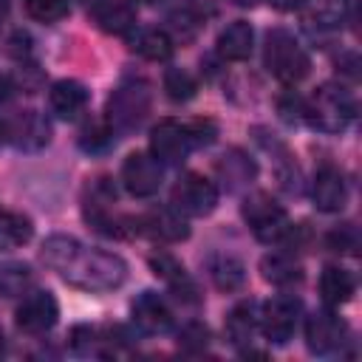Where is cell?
Instances as JSON below:
<instances>
[{"mask_svg":"<svg viewBox=\"0 0 362 362\" xmlns=\"http://www.w3.org/2000/svg\"><path fill=\"white\" fill-rule=\"evenodd\" d=\"M40 257L48 269L59 272L65 283L82 291H113L127 277V263L119 255L85 246L71 235L45 238Z\"/></svg>","mask_w":362,"mask_h":362,"instance_id":"6da1fadb","label":"cell"},{"mask_svg":"<svg viewBox=\"0 0 362 362\" xmlns=\"http://www.w3.org/2000/svg\"><path fill=\"white\" fill-rule=\"evenodd\" d=\"M356 116V99L342 85H322L303 102V119L320 133H342Z\"/></svg>","mask_w":362,"mask_h":362,"instance_id":"7a4b0ae2","label":"cell"},{"mask_svg":"<svg viewBox=\"0 0 362 362\" xmlns=\"http://www.w3.org/2000/svg\"><path fill=\"white\" fill-rule=\"evenodd\" d=\"M263 62L269 68V74L286 85H294L300 82L308 68H311V59L305 54V48L300 45V40L286 31V28H274L266 34V45H263Z\"/></svg>","mask_w":362,"mask_h":362,"instance_id":"3957f363","label":"cell"},{"mask_svg":"<svg viewBox=\"0 0 362 362\" xmlns=\"http://www.w3.org/2000/svg\"><path fill=\"white\" fill-rule=\"evenodd\" d=\"M240 215L249 223V229L255 232V238L263 240V243H286V238L294 229V223L288 221L286 209L269 192L246 195V201L240 206Z\"/></svg>","mask_w":362,"mask_h":362,"instance_id":"277c9868","label":"cell"},{"mask_svg":"<svg viewBox=\"0 0 362 362\" xmlns=\"http://www.w3.org/2000/svg\"><path fill=\"white\" fill-rule=\"evenodd\" d=\"M150 113V90L144 82H124L107 99V124L113 133L136 130Z\"/></svg>","mask_w":362,"mask_h":362,"instance_id":"5b68a950","label":"cell"},{"mask_svg":"<svg viewBox=\"0 0 362 362\" xmlns=\"http://www.w3.org/2000/svg\"><path fill=\"white\" fill-rule=\"evenodd\" d=\"M218 204V187L215 181L204 178L201 173H184L173 184V206L181 215H209Z\"/></svg>","mask_w":362,"mask_h":362,"instance_id":"8992f818","label":"cell"},{"mask_svg":"<svg viewBox=\"0 0 362 362\" xmlns=\"http://www.w3.org/2000/svg\"><path fill=\"white\" fill-rule=\"evenodd\" d=\"M300 311H303V305H300V300L294 294H277L263 305L257 328L263 331V337L269 342L286 345L294 337V328L300 322Z\"/></svg>","mask_w":362,"mask_h":362,"instance_id":"52a82bcc","label":"cell"},{"mask_svg":"<svg viewBox=\"0 0 362 362\" xmlns=\"http://www.w3.org/2000/svg\"><path fill=\"white\" fill-rule=\"evenodd\" d=\"M348 342V325L339 314L334 311H314L305 320V345L311 354L317 356H328L342 351V345Z\"/></svg>","mask_w":362,"mask_h":362,"instance_id":"ba28073f","label":"cell"},{"mask_svg":"<svg viewBox=\"0 0 362 362\" xmlns=\"http://www.w3.org/2000/svg\"><path fill=\"white\" fill-rule=\"evenodd\" d=\"M192 136L187 124H178L175 119H161L150 130V153L164 164H181L192 150Z\"/></svg>","mask_w":362,"mask_h":362,"instance_id":"9c48e42d","label":"cell"},{"mask_svg":"<svg viewBox=\"0 0 362 362\" xmlns=\"http://www.w3.org/2000/svg\"><path fill=\"white\" fill-rule=\"evenodd\" d=\"M17 317V328L23 334H45L54 328L57 317H59V305H57V297L51 291H28L23 297V303L17 305L14 311Z\"/></svg>","mask_w":362,"mask_h":362,"instance_id":"30bf717a","label":"cell"},{"mask_svg":"<svg viewBox=\"0 0 362 362\" xmlns=\"http://www.w3.org/2000/svg\"><path fill=\"white\" fill-rule=\"evenodd\" d=\"M122 181L130 195L150 198L161 187V161L153 153H130L122 167Z\"/></svg>","mask_w":362,"mask_h":362,"instance_id":"8fae6325","label":"cell"},{"mask_svg":"<svg viewBox=\"0 0 362 362\" xmlns=\"http://www.w3.org/2000/svg\"><path fill=\"white\" fill-rule=\"evenodd\" d=\"M133 226H136V235H150L153 240H164V243H178L189 235V226L175 206L150 209L141 218H136Z\"/></svg>","mask_w":362,"mask_h":362,"instance_id":"7c38bea8","label":"cell"},{"mask_svg":"<svg viewBox=\"0 0 362 362\" xmlns=\"http://www.w3.org/2000/svg\"><path fill=\"white\" fill-rule=\"evenodd\" d=\"M6 139L17 150H42L51 141V124L37 110H23L6 122Z\"/></svg>","mask_w":362,"mask_h":362,"instance_id":"4fadbf2b","label":"cell"},{"mask_svg":"<svg viewBox=\"0 0 362 362\" xmlns=\"http://www.w3.org/2000/svg\"><path fill=\"white\" fill-rule=\"evenodd\" d=\"M130 317H133V325L150 337L167 334L173 328V311L164 303V297H158L156 291H141L130 305Z\"/></svg>","mask_w":362,"mask_h":362,"instance_id":"5bb4252c","label":"cell"},{"mask_svg":"<svg viewBox=\"0 0 362 362\" xmlns=\"http://www.w3.org/2000/svg\"><path fill=\"white\" fill-rule=\"evenodd\" d=\"M311 201L320 212H339L348 204V184L342 178V173L331 164H322L314 173L311 181Z\"/></svg>","mask_w":362,"mask_h":362,"instance_id":"9a60e30c","label":"cell"},{"mask_svg":"<svg viewBox=\"0 0 362 362\" xmlns=\"http://www.w3.org/2000/svg\"><path fill=\"white\" fill-rule=\"evenodd\" d=\"M150 266H153V272L173 288V294H175L178 300H184V303H198V300H201L195 280L187 274V269H184L173 255L158 252V255L150 257Z\"/></svg>","mask_w":362,"mask_h":362,"instance_id":"2e32d148","label":"cell"},{"mask_svg":"<svg viewBox=\"0 0 362 362\" xmlns=\"http://www.w3.org/2000/svg\"><path fill=\"white\" fill-rule=\"evenodd\" d=\"M48 102H51V110L59 116V119H79L88 107V90L82 82L76 79H59L51 85V93H48Z\"/></svg>","mask_w":362,"mask_h":362,"instance_id":"e0dca14e","label":"cell"},{"mask_svg":"<svg viewBox=\"0 0 362 362\" xmlns=\"http://www.w3.org/2000/svg\"><path fill=\"white\" fill-rule=\"evenodd\" d=\"M93 20L102 31L107 34H116V37H124L136 28V8L124 0H99L93 8Z\"/></svg>","mask_w":362,"mask_h":362,"instance_id":"ac0fdd59","label":"cell"},{"mask_svg":"<svg viewBox=\"0 0 362 362\" xmlns=\"http://www.w3.org/2000/svg\"><path fill=\"white\" fill-rule=\"evenodd\" d=\"M257 325H260L257 303H255V300H240V303L229 311V317H226V337H229V342H232L235 348H246V345L252 342Z\"/></svg>","mask_w":362,"mask_h":362,"instance_id":"d6986e66","label":"cell"},{"mask_svg":"<svg viewBox=\"0 0 362 362\" xmlns=\"http://www.w3.org/2000/svg\"><path fill=\"white\" fill-rule=\"evenodd\" d=\"M252 45H255V31L246 20H235L218 34V54L229 62L246 59L252 54Z\"/></svg>","mask_w":362,"mask_h":362,"instance_id":"ffe728a7","label":"cell"},{"mask_svg":"<svg viewBox=\"0 0 362 362\" xmlns=\"http://www.w3.org/2000/svg\"><path fill=\"white\" fill-rule=\"evenodd\" d=\"M356 291V280L348 269L342 266H325L322 274H320V294L325 300V305L337 308L342 303H348Z\"/></svg>","mask_w":362,"mask_h":362,"instance_id":"44dd1931","label":"cell"},{"mask_svg":"<svg viewBox=\"0 0 362 362\" xmlns=\"http://www.w3.org/2000/svg\"><path fill=\"white\" fill-rule=\"evenodd\" d=\"M255 173H257V167L243 150H229L218 158V175L229 189H240V187L252 184Z\"/></svg>","mask_w":362,"mask_h":362,"instance_id":"7402d4cb","label":"cell"},{"mask_svg":"<svg viewBox=\"0 0 362 362\" xmlns=\"http://www.w3.org/2000/svg\"><path fill=\"white\" fill-rule=\"evenodd\" d=\"M130 48L144 59L161 62L173 57V37L161 28H136V34L130 37Z\"/></svg>","mask_w":362,"mask_h":362,"instance_id":"603a6c76","label":"cell"},{"mask_svg":"<svg viewBox=\"0 0 362 362\" xmlns=\"http://www.w3.org/2000/svg\"><path fill=\"white\" fill-rule=\"evenodd\" d=\"M260 272H263V277H266L269 283L283 286V288L297 286V283L303 280V266H300L288 252L266 255V257L260 260Z\"/></svg>","mask_w":362,"mask_h":362,"instance_id":"cb8c5ba5","label":"cell"},{"mask_svg":"<svg viewBox=\"0 0 362 362\" xmlns=\"http://www.w3.org/2000/svg\"><path fill=\"white\" fill-rule=\"evenodd\" d=\"M206 272L212 277V283L221 288V291H238L246 280V269L238 257L232 255H212L206 260Z\"/></svg>","mask_w":362,"mask_h":362,"instance_id":"d4e9b609","label":"cell"},{"mask_svg":"<svg viewBox=\"0 0 362 362\" xmlns=\"http://www.w3.org/2000/svg\"><path fill=\"white\" fill-rule=\"evenodd\" d=\"M34 226L25 215L20 212H0V252L20 249L31 240Z\"/></svg>","mask_w":362,"mask_h":362,"instance_id":"484cf974","label":"cell"},{"mask_svg":"<svg viewBox=\"0 0 362 362\" xmlns=\"http://www.w3.org/2000/svg\"><path fill=\"white\" fill-rule=\"evenodd\" d=\"M34 288V272L25 263H3L0 266V294L23 297Z\"/></svg>","mask_w":362,"mask_h":362,"instance_id":"4316f807","label":"cell"},{"mask_svg":"<svg viewBox=\"0 0 362 362\" xmlns=\"http://www.w3.org/2000/svg\"><path fill=\"white\" fill-rule=\"evenodd\" d=\"M164 90H167V96H170L173 102H187V99L195 96L198 82H195V76H192L189 71H184V68H170V71L164 74Z\"/></svg>","mask_w":362,"mask_h":362,"instance_id":"83f0119b","label":"cell"},{"mask_svg":"<svg viewBox=\"0 0 362 362\" xmlns=\"http://www.w3.org/2000/svg\"><path fill=\"white\" fill-rule=\"evenodd\" d=\"M79 144H82V150H88V153H102V150H107V147L113 144V127L107 124V119H105V122H90V124H85V130L79 133Z\"/></svg>","mask_w":362,"mask_h":362,"instance_id":"f1b7e54d","label":"cell"},{"mask_svg":"<svg viewBox=\"0 0 362 362\" xmlns=\"http://www.w3.org/2000/svg\"><path fill=\"white\" fill-rule=\"evenodd\" d=\"M25 11L37 23H57L68 17V0H25Z\"/></svg>","mask_w":362,"mask_h":362,"instance_id":"f546056e","label":"cell"},{"mask_svg":"<svg viewBox=\"0 0 362 362\" xmlns=\"http://www.w3.org/2000/svg\"><path fill=\"white\" fill-rule=\"evenodd\" d=\"M178 342H181L187 351H201V348H206V342H209V331H206V325H201V322H189V325L181 328Z\"/></svg>","mask_w":362,"mask_h":362,"instance_id":"4dcf8cb0","label":"cell"},{"mask_svg":"<svg viewBox=\"0 0 362 362\" xmlns=\"http://www.w3.org/2000/svg\"><path fill=\"white\" fill-rule=\"evenodd\" d=\"M356 243H359V235H356V229L351 223H345V226H339V229H334L328 235V246L334 252H354Z\"/></svg>","mask_w":362,"mask_h":362,"instance_id":"1f68e13d","label":"cell"},{"mask_svg":"<svg viewBox=\"0 0 362 362\" xmlns=\"http://www.w3.org/2000/svg\"><path fill=\"white\" fill-rule=\"evenodd\" d=\"M187 127H189L192 144H209V141H215V136H218V127H215L212 119H198V122H192V124H187Z\"/></svg>","mask_w":362,"mask_h":362,"instance_id":"d6a6232c","label":"cell"},{"mask_svg":"<svg viewBox=\"0 0 362 362\" xmlns=\"http://www.w3.org/2000/svg\"><path fill=\"white\" fill-rule=\"evenodd\" d=\"M277 11H297V8H303V3L305 0H269Z\"/></svg>","mask_w":362,"mask_h":362,"instance_id":"836d02e7","label":"cell"},{"mask_svg":"<svg viewBox=\"0 0 362 362\" xmlns=\"http://www.w3.org/2000/svg\"><path fill=\"white\" fill-rule=\"evenodd\" d=\"M8 17V0H0V23Z\"/></svg>","mask_w":362,"mask_h":362,"instance_id":"e575fe53","label":"cell"},{"mask_svg":"<svg viewBox=\"0 0 362 362\" xmlns=\"http://www.w3.org/2000/svg\"><path fill=\"white\" fill-rule=\"evenodd\" d=\"M3 139H6V119L0 116V141H3Z\"/></svg>","mask_w":362,"mask_h":362,"instance_id":"d590c367","label":"cell"},{"mask_svg":"<svg viewBox=\"0 0 362 362\" xmlns=\"http://www.w3.org/2000/svg\"><path fill=\"white\" fill-rule=\"evenodd\" d=\"M232 3H235V6H255L257 0H232Z\"/></svg>","mask_w":362,"mask_h":362,"instance_id":"8d00e7d4","label":"cell"},{"mask_svg":"<svg viewBox=\"0 0 362 362\" xmlns=\"http://www.w3.org/2000/svg\"><path fill=\"white\" fill-rule=\"evenodd\" d=\"M6 354V337H3V331H0V356Z\"/></svg>","mask_w":362,"mask_h":362,"instance_id":"74e56055","label":"cell"},{"mask_svg":"<svg viewBox=\"0 0 362 362\" xmlns=\"http://www.w3.org/2000/svg\"><path fill=\"white\" fill-rule=\"evenodd\" d=\"M79 3H85V6H90V8H93V6L99 3V0H79Z\"/></svg>","mask_w":362,"mask_h":362,"instance_id":"f35d334b","label":"cell"},{"mask_svg":"<svg viewBox=\"0 0 362 362\" xmlns=\"http://www.w3.org/2000/svg\"><path fill=\"white\" fill-rule=\"evenodd\" d=\"M136 3H156V0H136Z\"/></svg>","mask_w":362,"mask_h":362,"instance_id":"ab89813d","label":"cell"}]
</instances>
